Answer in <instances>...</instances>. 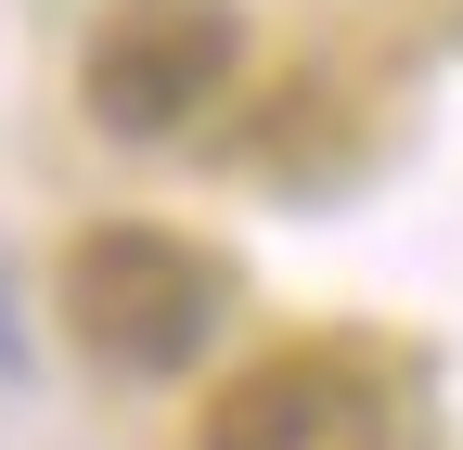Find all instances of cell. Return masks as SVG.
Instances as JSON below:
<instances>
[{
	"mask_svg": "<svg viewBox=\"0 0 463 450\" xmlns=\"http://www.w3.org/2000/svg\"><path fill=\"white\" fill-rule=\"evenodd\" d=\"M232 309V270L155 219H103L65 245V334L103 373H181Z\"/></svg>",
	"mask_w": 463,
	"mask_h": 450,
	"instance_id": "6da1fadb",
	"label": "cell"
},
{
	"mask_svg": "<svg viewBox=\"0 0 463 450\" xmlns=\"http://www.w3.org/2000/svg\"><path fill=\"white\" fill-rule=\"evenodd\" d=\"M232 65H245V14L232 0H116L78 52V103H90L103 142H167L232 90Z\"/></svg>",
	"mask_w": 463,
	"mask_h": 450,
	"instance_id": "7a4b0ae2",
	"label": "cell"
},
{
	"mask_svg": "<svg viewBox=\"0 0 463 450\" xmlns=\"http://www.w3.org/2000/svg\"><path fill=\"white\" fill-rule=\"evenodd\" d=\"M386 373L347 348H270L206 399L194 450H386Z\"/></svg>",
	"mask_w": 463,
	"mask_h": 450,
	"instance_id": "3957f363",
	"label": "cell"
}]
</instances>
